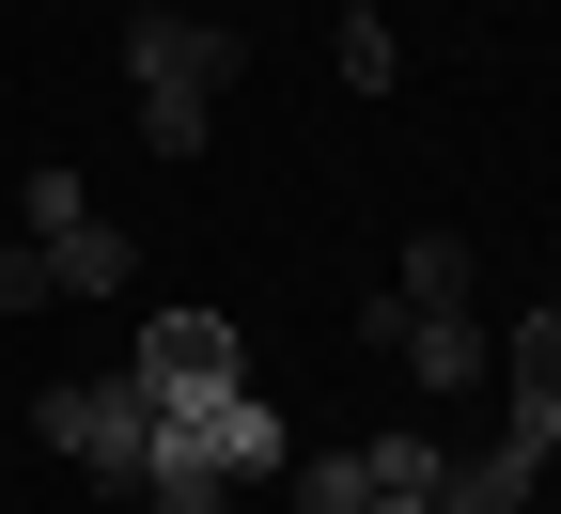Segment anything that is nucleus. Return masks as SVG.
Instances as JSON below:
<instances>
[{
	"label": "nucleus",
	"mask_w": 561,
	"mask_h": 514,
	"mask_svg": "<svg viewBox=\"0 0 561 514\" xmlns=\"http://www.w3.org/2000/svg\"><path fill=\"white\" fill-rule=\"evenodd\" d=\"M234 16H187V0H140L125 16V110H140V140L157 157H203L219 140V94H234Z\"/></svg>",
	"instance_id": "1"
},
{
	"label": "nucleus",
	"mask_w": 561,
	"mask_h": 514,
	"mask_svg": "<svg viewBox=\"0 0 561 514\" xmlns=\"http://www.w3.org/2000/svg\"><path fill=\"white\" fill-rule=\"evenodd\" d=\"M328 47H343V79H359V94H390V79H405V47H390V16H375V0H343V16H328Z\"/></svg>",
	"instance_id": "9"
},
{
	"label": "nucleus",
	"mask_w": 561,
	"mask_h": 514,
	"mask_svg": "<svg viewBox=\"0 0 561 514\" xmlns=\"http://www.w3.org/2000/svg\"><path fill=\"white\" fill-rule=\"evenodd\" d=\"M32 436L62 468H94V483H140V453H157V406H140V375H62V390H32Z\"/></svg>",
	"instance_id": "2"
},
{
	"label": "nucleus",
	"mask_w": 561,
	"mask_h": 514,
	"mask_svg": "<svg viewBox=\"0 0 561 514\" xmlns=\"http://www.w3.org/2000/svg\"><path fill=\"white\" fill-rule=\"evenodd\" d=\"M500 436L515 453H561V297L500 328Z\"/></svg>",
	"instance_id": "4"
},
{
	"label": "nucleus",
	"mask_w": 561,
	"mask_h": 514,
	"mask_svg": "<svg viewBox=\"0 0 561 514\" xmlns=\"http://www.w3.org/2000/svg\"><path fill=\"white\" fill-rule=\"evenodd\" d=\"M359 514H437V483H375V499H359Z\"/></svg>",
	"instance_id": "13"
},
{
	"label": "nucleus",
	"mask_w": 561,
	"mask_h": 514,
	"mask_svg": "<svg viewBox=\"0 0 561 514\" xmlns=\"http://www.w3.org/2000/svg\"><path fill=\"white\" fill-rule=\"evenodd\" d=\"M280 499H297V514H359V499H375V436H343V453H297V468H280Z\"/></svg>",
	"instance_id": "7"
},
{
	"label": "nucleus",
	"mask_w": 561,
	"mask_h": 514,
	"mask_svg": "<svg viewBox=\"0 0 561 514\" xmlns=\"http://www.w3.org/2000/svg\"><path fill=\"white\" fill-rule=\"evenodd\" d=\"M79 218H94V187L62 172V157H32V172H16V235H79Z\"/></svg>",
	"instance_id": "10"
},
{
	"label": "nucleus",
	"mask_w": 561,
	"mask_h": 514,
	"mask_svg": "<svg viewBox=\"0 0 561 514\" xmlns=\"http://www.w3.org/2000/svg\"><path fill=\"white\" fill-rule=\"evenodd\" d=\"M546 468H561V453H546Z\"/></svg>",
	"instance_id": "14"
},
{
	"label": "nucleus",
	"mask_w": 561,
	"mask_h": 514,
	"mask_svg": "<svg viewBox=\"0 0 561 514\" xmlns=\"http://www.w3.org/2000/svg\"><path fill=\"white\" fill-rule=\"evenodd\" d=\"M47 250V297H125V281H140V250L110 235V218H79V235H32Z\"/></svg>",
	"instance_id": "6"
},
{
	"label": "nucleus",
	"mask_w": 561,
	"mask_h": 514,
	"mask_svg": "<svg viewBox=\"0 0 561 514\" xmlns=\"http://www.w3.org/2000/svg\"><path fill=\"white\" fill-rule=\"evenodd\" d=\"M125 375H140V406H219V390H250V343H234V312H140V358H125Z\"/></svg>",
	"instance_id": "3"
},
{
	"label": "nucleus",
	"mask_w": 561,
	"mask_h": 514,
	"mask_svg": "<svg viewBox=\"0 0 561 514\" xmlns=\"http://www.w3.org/2000/svg\"><path fill=\"white\" fill-rule=\"evenodd\" d=\"M390 297H405V312H468V235H405Z\"/></svg>",
	"instance_id": "8"
},
{
	"label": "nucleus",
	"mask_w": 561,
	"mask_h": 514,
	"mask_svg": "<svg viewBox=\"0 0 561 514\" xmlns=\"http://www.w3.org/2000/svg\"><path fill=\"white\" fill-rule=\"evenodd\" d=\"M0 312H47V250H32V235L0 250Z\"/></svg>",
	"instance_id": "12"
},
{
	"label": "nucleus",
	"mask_w": 561,
	"mask_h": 514,
	"mask_svg": "<svg viewBox=\"0 0 561 514\" xmlns=\"http://www.w3.org/2000/svg\"><path fill=\"white\" fill-rule=\"evenodd\" d=\"M390 358H405L421 390H500V328H483V312H405Z\"/></svg>",
	"instance_id": "5"
},
{
	"label": "nucleus",
	"mask_w": 561,
	"mask_h": 514,
	"mask_svg": "<svg viewBox=\"0 0 561 514\" xmlns=\"http://www.w3.org/2000/svg\"><path fill=\"white\" fill-rule=\"evenodd\" d=\"M219 499H234L219 468H140V514H219Z\"/></svg>",
	"instance_id": "11"
}]
</instances>
